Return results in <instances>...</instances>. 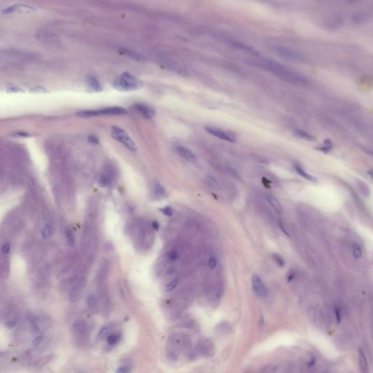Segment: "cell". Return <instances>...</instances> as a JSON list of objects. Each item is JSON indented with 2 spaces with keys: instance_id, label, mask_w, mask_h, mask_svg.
Masks as SVG:
<instances>
[{
  "instance_id": "cell-44",
  "label": "cell",
  "mask_w": 373,
  "mask_h": 373,
  "mask_svg": "<svg viewBox=\"0 0 373 373\" xmlns=\"http://www.w3.org/2000/svg\"><path fill=\"white\" fill-rule=\"evenodd\" d=\"M367 174L369 176H370V177L371 178H372V179H373V170H371V171H367Z\"/></svg>"
},
{
  "instance_id": "cell-27",
  "label": "cell",
  "mask_w": 373,
  "mask_h": 373,
  "mask_svg": "<svg viewBox=\"0 0 373 373\" xmlns=\"http://www.w3.org/2000/svg\"><path fill=\"white\" fill-rule=\"evenodd\" d=\"M66 241L67 244H68L70 246H73V245L74 244V236H73L72 232L70 231V230H67L66 232Z\"/></svg>"
},
{
  "instance_id": "cell-9",
  "label": "cell",
  "mask_w": 373,
  "mask_h": 373,
  "mask_svg": "<svg viewBox=\"0 0 373 373\" xmlns=\"http://www.w3.org/2000/svg\"><path fill=\"white\" fill-rule=\"evenodd\" d=\"M72 332L76 338L79 340H85L88 334V326L85 322L78 321L73 324Z\"/></svg>"
},
{
  "instance_id": "cell-6",
  "label": "cell",
  "mask_w": 373,
  "mask_h": 373,
  "mask_svg": "<svg viewBox=\"0 0 373 373\" xmlns=\"http://www.w3.org/2000/svg\"><path fill=\"white\" fill-rule=\"evenodd\" d=\"M195 352L198 355L204 357H211L215 353L213 343L209 339H203L197 343Z\"/></svg>"
},
{
  "instance_id": "cell-22",
  "label": "cell",
  "mask_w": 373,
  "mask_h": 373,
  "mask_svg": "<svg viewBox=\"0 0 373 373\" xmlns=\"http://www.w3.org/2000/svg\"><path fill=\"white\" fill-rule=\"evenodd\" d=\"M110 328L107 327V326H104L99 331V332H98V337L100 339V340H103V339L105 338V337H108L110 335Z\"/></svg>"
},
{
  "instance_id": "cell-14",
  "label": "cell",
  "mask_w": 373,
  "mask_h": 373,
  "mask_svg": "<svg viewBox=\"0 0 373 373\" xmlns=\"http://www.w3.org/2000/svg\"><path fill=\"white\" fill-rule=\"evenodd\" d=\"M88 91L92 93H98L102 91L101 84L94 77H90L88 79Z\"/></svg>"
},
{
  "instance_id": "cell-39",
  "label": "cell",
  "mask_w": 373,
  "mask_h": 373,
  "mask_svg": "<svg viewBox=\"0 0 373 373\" xmlns=\"http://www.w3.org/2000/svg\"><path fill=\"white\" fill-rule=\"evenodd\" d=\"M10 246L9 243H5L2 246V252L4 254H8V253L10 252Z\"/></svg>"
},
{
  "instance_id": "cell-16",
  "label": "cell",
  "mask_w": 373,
  "mask_h": 373,
  "mask_svg": "<svg viewBox=\"0 0 373 373\" xmlns=\"http://www.w3.org/2000/svg\"><path fill=\"white\" fill-rule=\"evenodd\" d=\"M232 45H233L234 47L240 49V50H243L244 52H246V53L251 54V55H253V56H259V53L256 50H254V48L250 47V46H248V45H245V44H244V43H240V42L233 41V42H232Z\"/></svg>"
},
{
  "instance_id": "cell-13",
  "label": "cell",
  "mask_w": 373,
  "mask_h": 373,
  "mask_svg": "<svg viewBox=\"0 0 373 373\" xmlns=\"http://www.w3.org/2000/svg\"><path fill=\"white\" fill-rule=\"evenodd\" d=\"M177 151L182 158L187 160L188 162L194 163L197 160L196 155L189 149L184 147V146H179L177 148Z\"/></svg>"
},
{
  "instance_id": "cell-36",
  "label": "cell",
  "mask_w": 373,
  "mask_h": 373,
  "mask_svg": "<svg viewBox=\"0 0 373 373\" xmlns=\"http://www.w3.org/2000/svg\"><path fill=\"white\" fill-rule=\"evenodd\" d=\"M16 324H17L16 319L12 318V319L7 321V322L5 323V326L7 328H12L16 325Z\"/></svg>"
},
{
  "instance_id": "cell-32",
  "label": "cell",
  "mask_w": 373,
  "mask_h": 373,
  "mask_svg": "<svg viewBox=\"0 0 373 373\" xmlns=\"http://www.w3.org/2000/svg\"><path fill=\"white\" fill-rule=\"evenodd\" d=\"M273 259H274V260H275L276 263H277L278 265L281 266V267H283V266L284 265V259H283L282 257L280 256V255H278V254H273Z\"/></svg>"
},
{
  "instance_id": "cell-40",
  "label": "cell",
  "mask_w": 373,
  "mask_h": 373,
  "mask_svg": "<svg viewBox=\"0 0 373 373\" xmlns=\"http://www.w3.org/2000/svg\"><path fill=\"white\" fill-rule=\"evenodd\" d=\"M88 142L91 144H93V145H95V144H98V139L96 137H94V136H91V137H89V138H88Z\"/></svg>"
},
{
  "instance_id": "cell-42",
  "label": "cell",
  "mask_w": 373,
  "mask_h": 373,
  "mask_svg": "<svg viewBox=\"0 0 373 373\" xmlns=\"http://www.w3.org/2000/svg\"><path fill=\"white\" fill-rule=\"evenodd\" d=\"M152 227L154 228L155 230H157V231H158V230H159V228H160V225H159V223L158 222L155 221L152 222Z\"/></svg>"
},
{
  "instance_id": "cell-37",
  "label": "cell",
  "mask_w": 373,
  "mask_h": 373,
  "mask_svg": "<svg viewBox=\"0 0 373 373\" xmlns=\"http://www.w3.org/2000/svg\"><path fill=\"white\" fill-rule=\"evenodd\" d=\"M30 91L33 92V93H46V92H47V90L44 88H42V87L32 88L31 89Z\"/></svg>"
},
{
  "instance_id": "cell-19",
  "label": "cell",
  "mask_w": 373,
  "mask_h": 373,
  "mask_svg": "<svg viewBox=\"0 0 373 373\" xmlns=\"http://www.w3.org/2000/svg\"><path fill=\"white\" fill-rule=\"evenodd\" d=\"M294 168H295V170H296V171H297V173H298L299 175H300L301 177H303V178H305V179H306L309 180V181H311V182H316V181H317V180H316V179L315 177H312L311 175L308 174V173L305 171H304L303 169H302V168L300 166H299V165H294Z\"/></svg>"
},
{
  "instance_id": "cell-10",
  "label": "cell",
  "mask_w": 373,
  "mask_h": 373,
  "mask_svg": "<svg viewBox=\"0 0 373 373\" xmlns=\"http://www.w3.org/2000/svg\"><path fill=\"white\" fill-rule=\"evenodd\" d=\"M205 129H206V131L209 133L211 135L214 136L217 138H219L220 139H222L224 141H227V142H235V139L234 138L232 137L231 135H230L229 133H226L222 130H220L219 128H214V127H205Z\"/></svg>"
},
{
  "instance_id": "cell-11",
  "label": "cell",
  "mask_w": 373,
  "mask_h": 373,
  "mask_svg": "<svg viewBox=\"0 0 373 373\" xmlns=\"http://www.w3.org/2000/svg\"><path fill=\"white\" fill-rule=\"evenodd\" d=\"M133 109L146 119L152 118L155 115V111L151 106L144 104H136Z\"/></svg>"
},
{
  "instance_id": "cell-41",
  "label": "cell",
  "mask_w": 373,
  "mask_h": 373,
  "mask_svg": "<svg viewBox=\"0 0 373 373\" xmlns=\"http://www.w3.org/2000/svg\"><path fill=\"white\" fill-rule=\"evenodd\" d=\"M8 92H10V93H18V92H23L24 91L20 88H16V87H11L9 88V89L7 90Z\"/></svg>"
},
{
  "instance_id": "cell-38",
  "label": "cell",
  "mask_w": 373,
  "mask_h": 373,
  "mask_svg": "<svg viewBox=\"0 0 373 373\" xmlns=\"http://www.w3.org/2000/svg\"><path fill=\"white\" fill-rule=\"evenodd\" d=\"M177 284H178V280H174V281H173L172 282H171L170 284L167 285V286H166V290H167V291H171V290H173V289H174L175 287L177 286Z\"/></svg>"
},
{
  "instance_id": "cell-35",
  "label": "cell",
  "mask_w": 373,
  "mask_h": 373,
  "mask_svg": "<svg viewBox=\"0 0 373 373\" xmlns=\"http://www.w3.org/2000/svg\"><path fill=\"white\" fill-rule=\"evenodd\" d=\"M131 367L128 366H123L117 369V373H130Z\"/></svg>"
},
{
  "instance_id": "cell-15",
  "label": "cell",
  "mask_w": 373,
  "mask_h": 373,
  "mask_svg": "<svg viewBox=\"0 0 373 373\" xmlns=\"http://www.w3.org/2000/svg\"><path fill=\"white\" fill-rule=\"evenodd\" d=\"M359 364L362 373H369V364L363 350H359Z\"/></svg>"
},
{
  "instance_id": "cell-8",
  "label": "cell",
  "mask_w": 373,
  "mask_h": 373,
  "mask_svg": "<svg viewBox=\"0 0 373 373\" xmlns=\"http://www.w3.org/2000/svg\"><path fill=\"white\" fill-rule=\"evenodd\" d=\"M251 283H252V288L254 292H255L257 296L264 298V297H267V290L266 289L263 281H262L260 276L254 274L252 276L251 278Z\"/></svg>"
},
{
  "instance_id": "cell-33",
  "label": "cell",
  "mask_w": 373,
  "mask_h": 373,
  "mask_svg": "<svg viewBox=\"0 0 373 373\" xmlns=\"http://www.w3.org/2000/svg\"><path fill=\"white\" fill-rule=\"evenodd\" d=\"M217 258H216L215 257L211 256L210 257V258H209V267H210L211 269L213 270L216 267H217Z\"/></svg>"
},
{
  "instance_id": "cell-34",
  "label": "cell",
  "mask_w": 373,
  "mask_h": 373,
  "mask_svg": "<svg viewBox=\"0 0 373 373\" xmlns=\"http://www.w3.org/2000/svg\"><path fill=\"white\" fill-rule=\"evenodd\" d=\"M178 257H179V255H178V253L176 251H171L168 254V259L170 261L177 260Z\"/></svg>"
},
{
  "instance_id": "cell-17",
  "label": "cell",
  "mask_w": 373,
  "mask_h": 373,
  "mask_svg": "<svg viewBox=\"0 0 373 373\" xmlns=\"http://www.w3.org/2000/svg\"><path fill=\"white\" fill-rule=\"evenodd\" d=\"M266 199H267V202L270 203V206H272V208L275 210L276 212L278 213H281L282 212V207L281 206L279 201H278V200L276 197L272 195H267Z\"/></svg>"
},
{
  "instance_id": "cell-1",
  "label": "cell",
  "mask_w": 373,
  "mask_h": 373,
  "mask_svg": "<svg viewBox=\"0 0 373 373\" xmlns=\"http://www.w3.org/2000/svg\"><path fill=\"white\" fill-rule=\"evenodd\" d=\"M251 64L258 68L270 72L282 80L298 85H305L308 83V80L303 75L293 71L290 69L283 66L279 63L268 59H257L249 62Z\"/></svg>"
},
{
  "instance_id": "cell-2",
  "label": "cell",
  "mask_w": 373,
  "mask_h": 373,
  "mask_svg": "<svg viewBox=\"0 0 373 373\" xmlns=\"http://www.w3.org/2000/svg\"><path fill=\"white\" fill-rule=\"evenodd\" d=\"M142 85L143 84L142 81H140L137 77L128 72L121 74L115 81L114 84L115 88L123 92L136 91V90L141 88Z\"/></svg>"
},
{
  "instance_id": "cell-30",
  "label": "cell",
  "mask_w": 373,
  "mask_h": 373,
  "mask_svg": "<svg viewBox=\"0 0 373 373\" xmlns=\"http://www.w3.org/2000/svg\"><path fill=\"white\" fill-rule=\"evenodd\" d=\"M43 340H44V336H43V335H39V336L36 337L33 340L32 345L34 348L38 347V346H39V345H41V343L43 342Z\"/></svg>"
},
{
  "instance_id": "cell-18",
  "label": "cell",
  "mask_w": 373,
  "mask_h": 373,
  "mask_svg": "<svg viewBox=\"0 0 373 373\" xmlns=\"http://www.w3.org/2000/svg\"><path fill=\"white\" fill-rule=\"evenodd\" d=\"M294 135L297 137L299 139H304V140H306V141H310V142H313L316 140V138L313 137V136L310 135L309 133H306V132L303 131H299V130H294Z\"/></svg>"
},
{
  "instance_id": "cell-23",
  "label": "cell",
  "mask_w": 373,
  "mask_h": 373,
  "mask_svg": "<svg viewBox=\"0 0 373 373\" xmlns=\"http://www.w3.org/2000/svg\"><path fill=\"white\" fill-rule=\"evenodd\" d=\"M206 182L209 186H211V187H217L218 185H219L217 179H215L214 177H213V176H211V175L206 176Z\"/></svg>"
},
{
  "instance_id": "cell-21",
  "label": "cell",
  "mask_w": 373,
  "mask_h": 373,
  "mask_svg": "<svg viewBox=\"0 0 373 373\" xmlns=\"http://www.w3.org/2000/svg\"><path fill=\"white\" fill-rule=\"evenodd\" d=\"M120 340V335L119 334H112L110 335V336L107 337V343L108 344L111 345H114L117 344Z\"/></svg>"
},
{
  "instance_id": "cell-29",
  "label": "cell",
  "mask_w": 373,
  "mask_h": 373,
  "mask_svg": "<svg viewBox=\"0 0 373 373\" xmlns=\"http://www.w3.org/2000/svg\"><path fill=\"white\" fill-rule=\"evenodd\" d=\"M108 184H109V180L107 178H106V177H104V176H101V177L98 179V185L100 187H106Z\"/></svg>"
},
{
  "instance_id": "cell-25",
  "label": "cell",
  "mask_w": 373,
  "mask_h": 373,
  "mask_svg": "<svg viewBox=\"0 0 373 373\" xmlns=\"http://www.w3.org/2000/svg\"><path fill=\"white\" fill-rule=\"evenodd\" d=\"M87 303L88 306L91 308V309H95L96 306H97V299H96V297L93 296V295H91V296L88 297Z\"/></svg>"
},
{
  "instance_id": "cell-24",
  "label": "cell",
  "mask_w": 373,
  "mask_h": 373,
  "mask_svg": "<svg viewBox=\"0 0 373 373\" xmlns=\"http://www.w3.org/2000/svg\"><path fill=\"white\" fill-rule=\"evenodd\" d=\"M52 232H52L51 226L50 225H46L45 227L43 228V232H42V235H43V237L44 238H48L51 236Z\"/></svg>"
},
{
  "instance_id": "cell-4",
  "label": "cell",
  "mask_w": 373,
  "mask_h": 373,
  "mask_svg": "<svg viewBox=\"0 0 373 373\" xmlns=\"http://www.w3.org/2000/svg\"><path fill=\"white\" fill-rule=\"evenodd\" d=\"M270 51H272L274 54L277 55L279 57L284 59L291 61L295 62H304L305 58L299 53L298 52L293 50L290 48L284 47L281 45H270L269 47Z\"/></svg>"
},
{
  "instance_id": "cell-3",
  "label": "cell",
  "mask_w": 373,
  "mask_h": 373,
  "mask_svg": "<svg viewBox=\"0 0 373 373\" xmlns=\"http://www.w3.org/2000/svg\"><path fill=\"white\" fill-rule=\"evenodd\" d=\"M111 136H112L113 139L122 144L128 150H131L132 152H137V151L138 149L137 144L132 139V138L128 135V133L124 129H123L122 128L117 126V125L112 126Z\"/></svg>"
},
{
  "instance_id": "cell-31",
  "label": "cell",
  "mask_w": 373,
  "mask_h": 373,
  "mask_svg": "<svg viewBox=\"0 0 373 373\" xmlns=\"http://www.w3.org/2000/svg\"><path fill=\"white\" fill-rule=\"evenodd\" d=\"M160 211L163 213V214L167 216V217H172V215L173 213V209H171L170 206H165V207H164V208L160 209Z\"/></svg>"
},
{
  "instance_id": "cell-12",
  "label": "cell",
  "mask_w": 373,
  "mask_h": 373,
  "mask_svg": "<svg viewBox=\"0 0 373 373\" xmlns=\"http://www.w3.org/2000/svg\"><path fill=\"white\" fill-rule=\"evenodd\" d=\"M171 343L178 348L186 349L190 346V340L182 335H176L171 338Z\"/></svg>"
},
{
  "instance_id": "cell-20",
  "label": "cell",
  "mask_w": 373,
  "mask_h": 373,
  "mask_svg": "<svg viewBox=\"0 0 373 373\" xmlns=\"http://www.w3.org/2000/svg\"><path fill=\"white\" fill-rule=\"evenodd\" d=\"M124 52H125V53H126L128 56H129L130 57H131L132 58H133V59H135V60L139 61H142L145 60V58H144V57H143L141 54L136 53V52L130 51V50H125Z\"/></svg>"
},
{
  "instance_id": "cell-5",
  "label": "cell",
  "mask_w": 373,
  "mask_h": 373,
  "mask_svg": "<svg viewBox=\"0 0 373 373\" xmlns=\"http://www.w3.org/2000/svg\"><path fill=\"white\" fill-rule=\"evenodd\" d=\"M127 114V110L120 106H112V107H106L100 109V110H83L77 113L81 117H92L101 115H121Z\"/></svg>"
},
{
  "instance_id": "cell-43",
  "label": "cell",
  "mask_w": 373,
  "mask_h": 373,
  "mask_svg": "<svg viewBox=\"0 0 373 373\" xmlns=\"http://www.w3.org/2000/svg\"><path fill=\"white\" fill-rule=\"evenodd\" d=\"M294 273H291L290 275L288 276V277H287V281H288L289 282L292 281L294 279Z\"/></svg>"
},
{
  "instance_id": "cell-26",
  "label": "cell",
  "mask_w": 373,
  "mask_h": 373,
  "mask_svg": "<svg viewBox=\"0 0 373 373\" xmlns=\"http://www.w3.org/2000/svg\"><path fill=\"white\" fill-rule=\"evenodd\" d=\"M353 255L354 258L359 259L362 257V250L359 245L354 244L353 246Z\"/></svg>"
},
{
  "instance_id": "cell-7",
  "label": "cell",
  "mask_w": 373,
  "mask_h": 373,
  "mask_svg": "<svg viewBox=\"0 0 373 373\" xmlns=\"http://www.w3.org/2000/svg\"><path fill=\"white\" fill-rule=\"evenodd\" d=\"M36 10L32 5L24 3H18L10 5L7 7L3 8L2 12L3 14H16V13H26Z\"/></svg>"
},
{
  "instance_id": "cell-28",
  "label": "cell",
  "mask_w": 373,
  "mask_h": 373,
  "mask_svg": "<svg viewBox=\"0 0 373 373\" xmlns=\"http://www.w3.org/2000/svg\"><path fill=\"white\" fill-rule=\"evenodd\" d=\"M155 194L156 196L158 197H163L165 195V190L163 189V187L160 184H157L155 186Z\"/></svg>"
}]
</instances>
